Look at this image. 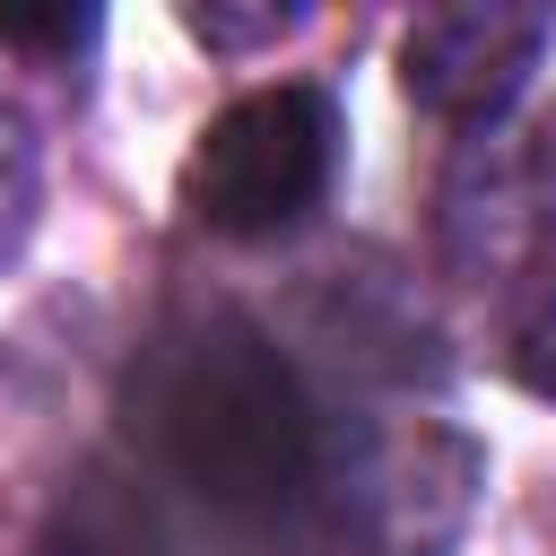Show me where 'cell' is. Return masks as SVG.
Segmentation results:
<instances>
[{"mask_svg": "<svg viewBox=\"0 0 556 556\" xmlns=\"http://www.w3.org/2000/svg\"><path fill=\"white\" fill-rule=\"evenodd\" d=\"M130 426L148 460L217 521H287L321 478V417L295 365L235 313L182 321L148 348L130 382Z\"/></svg>", "mask_w": 556, "mask_h": 556, "instance_id": "1", "label": "cell"}, {"mask_svg": "<svg viewBox=\"0 0 556 556\" xmlns=\"http://www.w3.org/2000/svg\"><path fill=\"white\" fill-rule=\"evenodd\" d=\"M330 174H339V104L304 78H278V87L235 96L200 130V148L182 165V200L208 235L252 243V235L304 226L321 208Z\"/></svg>", "mask_w": 556, "mask_h": 556, "instance_id": "2", "label": "cell"}, {"mask_svg": "<svg viewBox=\"0 0 556 556\" xmlns=\"http://www.w3.org/2000/svg\"><path fill=\"white\" fill-rule=\"evenodd\" d=\"M547 52V9H521V0H452V9H426L408 35H400V78L426 113L443 122H486L521 96V78L539 70Z\"/></svg>", "mask_w": 556, "mask_h": 556, "instance_id": "3", "label": "cell"}, {"mask_svg": "<svg viewBox=\"0 0 556 556\" xmlns=\"http://www.w3.org/2000/svg\"><path fill=\"white\" fill-rule=\"evenodd\" d=\"M469 513V452L434 426L382 434L339 469V521L365 539V556H434Z\"/></svg>", "mask_w": 556, "mask_h": 556, "instance_id": "4", "label": "cell"}, {"mask_svg": "<svg viewBox=\"0 0 556 556\" xmlns=\"http://www.w3.org/2000/svg\"><path fill=\"white\" fill-rule=\"evenodd\" d=\"M504 365H513V382H521V391L556 400V269H539V278H530V295L513 304Z\"/></svg>", "mask_w": 556, "mask_h": 556, "instance_id": "5", "label": "cell"}, {"mask_svg": "<svg viewBox=\"0 0 556 556\" xmlns=\"http://www.w3.org/2000/svg\"><path fill=\"white\" fill-rule=\"evenodd\" d=\"M35 200H43V165H35V130L17 104H0V269L17 261L26 226H35Z\"/></svg>", "mask_w": 556, "mask_h": 556, "instance_id": "6", "label": "cell"}, {"mask_svg": "<svg viewBox=\"0 0 556 556\" xmlns=\"http://www.w3.org/2000/svg\"><path fill=\"white\" fill-rule=\"evenodd\" d=\"M43 556H148V530H139L122 504H96V495H78V504H61V513H52V539H43Z\"/></svg>", "mask_w": 556, "mask_h": 556, "instance_id": "7", "label": "cell"}, {"mask_svg": "<svg viewBox=\"0 0 556 556\" xmlns=\"http://www.w3.org/2000/svg\"><path fill=\"white\" fill-rule=\"evenodd\" d=\"M96 35V9H0V43L17 52H70Z\"/></svg>", "mask_w": 556, "mask_h": 556, "instance_id": "8", "label": "cell"}]
</instances>
